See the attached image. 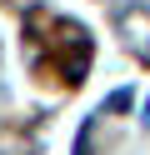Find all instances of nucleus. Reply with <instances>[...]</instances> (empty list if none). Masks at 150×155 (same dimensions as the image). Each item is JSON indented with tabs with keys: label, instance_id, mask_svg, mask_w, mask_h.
Segmentation results:
<instances>
[{
	"label": "nucleus",
	"instance_id": "3",
	"mask_svg": "<svg viewBox=\"0 0 150 155\" xmlns=\"http://www.w3.org/2000/svg\"><path fill=\"white\" fill-rule=\"evenodd\" d=\"M75 155H85V145H75Z\"/></svg>",
	"mask_w": 150,
	"mask_h": 155
},
{
	"label": "nucleus",
	"instance_id": "2",
	"mask_svg": "<svg viewBox=\"0 0 150 155\" xmlns=\"http://www.w3.org/2000/svg\"><path fill=\"white\" fill-rule=\"evenodd\" d=\"M145 125H150V100H145Z\"/></svg>",
	"mask_w": 150,
	"mask_h": 155
},
{
	"label": "nucleus",
	"instance_id": "4",
	"mask_svg": "<svg viewBox=\"0 0 150 155\" xmlns=\"http://www.w3.org/2000/svg\"><path fill=\"white\" fill-rule=\"evenodd\" d=\"M145 55H150V50H145Z\"/></svg>",
	"mask_w": 150,
	"mask_h": 155
},
{
	"label": "nucleus",
	"instance_id": "1",
	"mask_svg": "<svg viewBox=\"0 0 150 155\" xmlns=\"http://www.w3.org/2000/svg\"><path fill=\"white\" fill-rule=\"evenodd\" d=\"M130 100H135V95H130V90H115V95H110L105 105H110V110H130Z\"/></svg>",
	"mask_w": 150,
	"mask_h": 155
}]
</instances>
